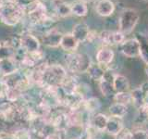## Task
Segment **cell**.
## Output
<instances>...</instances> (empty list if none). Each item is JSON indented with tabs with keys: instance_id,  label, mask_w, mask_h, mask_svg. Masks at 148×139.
Returning <instances> with one entry per match:
<instances>
[{
	"instance_id": "1",
	"label": "cell",
	"mask_w": 148,
	"mask_h": 139,
	"mask_svg": "<svg viewBox=\"0 0 148 139\" xmlns=\"http://www.w3.org/2000/svg\"><path fill=\"white\" fill-rule=\"evenodd\" d=\"M25 15L24 9L13 2H6L0 8V21L8 26L17 25Z\"/></svg>"
},
{
	"instance_id": "2",
	"label": "cell",
	"mask_w": 148,
	"mask_h": 139,
	"mask_svg": "<svg viewBox=\"0 0 148 139\" xmlns=\"http://www.w3.org/2000/svg\"><path fill=\"white\" fill-rule=\"evenodd\" d=\"M65 62L69 71L73 73L87 72L90 65L92 64L90 57L88 55L76 53L68 55Z\"/></svg>"
},
{
	"instance_id": "3",
	"label": "cell",
	"mask_w": 148,
	"mask_h": 139,
	"mask_svg": "<svg viewBox=\"0 0 148 139\" xmlns=\"http://www.w3.org/2000/svg\"><path fill=\"white\" fill-rule=\"evenodd\" d=\"M68 76L67 71L58 64L48 65L44 73V87L45 85L59 86Z\"/></svg>"
},
{
	"instance_id": "4",
	"label": "cell",
	"mask_w": 148,
	"mask_h": 139,
	"mask_svg": "<svg viewBox=\"0 0 148 139\" xmlns=\"http://www.w3.org/2000/svg\"><path fill=\"white\" fill-rule=\"evenodd\" d=\"M139 14L133 8H124L119 18V31L124 34H131L137 25Z\"/></svg>"
},
{
	"instance_id": "5",
	"label": "cell",
	"mask_w": 148,
	"mask_h": 139,
	"mask_svg": "<svg viewBox=\"0 0 148 139\" xmlns=\"http://www.w3.org/2000/svg\"><path fill=\"white\" fill-rule=\"evenodd\" d=\"M27 15L30 21L34 24H44L49 20L46 7L41 1L37 3L31 10L28 11Z\"/></svg>"
},
{
	"instance_id": "6",
	"label": "cell",
	"mask_w": 148,
	"mask_h": 139,
	"mask_svg": "<svg viewBox=\"0 0 148 139\" xmlns=\"http://www.w3.org/2000/svg\"><path fill=\"white\" fill-rule=\"evenodd\" d=\"M115 75H116L115 72L110 71V70H108V71L105 72L104 76L100 81L99 86H100L101 93L103 94V96L106 97L114 96L116 94L113 87V80Z\"/></svg>"
},
{
	"instance_id": "7",
	"label": "cell",
	"mask_w": 148,
	"mask_h": 139,
	"mask_svg": "<svg viewBox=\"0 0 148 139\" xmlns=\"http://www.w3.org/2000/svg\"><path fill=\"white\" fill-rule=\"evenodd\" d=\"M120 52L127 58H136L140 56V45L138 40L134 37L131 39H125L120 45Z\"/></svg>"
},
{
	"instance_id": "8",
	"label": "cell",
	"mask_w": 148,
	"mask_h": 139,
	"mask_svg": "<svg viewBox=\"0 0 148 139\" xmlns=\"http://www.w3.org/2000/svg\"><path fill=\"white\" fill-rule=\"evenodd\" d=\"M63 37V34L58 29L53 28L45 32L42 36V43L49 47H58L60 45Z\"/></svg>"
},
{
	"instance_id": "9",
	"label": "cell",
	"mask_w": 148,
	"mask_h": 139,
	"mask_svg": "<svg viewBox=\"0 0 148 139\" xmlns=\"http://www.w3.org/2000/svg\"><path fill=\"white\" fill-rule=\"evenodd\" d=\"M21 47L26 52H34L40 49V42L37 37L31 34H25L20 38Z\"/></svg>"
},
{
	"instance_id": "10",
	"label": "cell",
	"mask_w": 148,
	"mask_h": 139,
	"mask_svg": "<svg viewBox=\"0 0 148 139\" xmlns=\"http://www.w3.org/2000/svg\"><path fill=\"white\" fill-rule=\"evenodd\" d=\"M124 129L123 122L121 119L116 118V117H109L105 132H106L110 136H118L120 132Z\"/></svg>"
},
{
	"instance_id": "11",
	"label": "cell",
	"mask_w": 148,
	"mask_h": 139,
	"mask_svg": "<svg viewBox=\"0 0 148 139\" xmlns=\"http://www.w3.org/2000/svg\"><path fill=\"white\" fill-rule=\"evenodd\" d=\"M95 10L101 17H108L115 10V4L111 0H99L95 6Z\"/></svg>"
},
{
	"instance_id": "12",
	"label": "cell",
	"mask_w": 148,
	"mask_h": 139,
	"mask_svg": "<svg viewBox=\"0 0 148 139\" xmlns=\"http://www.w3.org/2000/svg\"><path fill=\"white\" fill-rule=\"evenodd\" d=\"M89 34H90L89 26L84 22H79L74 25L71 32V34L79 41V43L86 41Z\"/></svg>"
},
{
	"instance_id": "13",
	"label": "cell",
	"mask_w": 148,
	"mask_h": 139,
	"mask_svg": "<svg viewBox=\"0 0 148 139\" xmlns=\"http://www.w3.org/2000/svg\"><path fill=\"white\" fill-rule=\"evenodd\" d=\"M135 38L140 45V57L145 64H148V34L145 32H139Z\"/></svg>"
},
{
	"instance_id": "14",
	"label": "cell",
	"mask_w": 148,
	"mask_h": 139,
	"mask_svg": "<svg viewBox=\"0 0 148 139\" xmlns=\"http://www.w3.org/2000/svg\"><path fill=\"white\" fill-rule=\"evenodd\" d=\"M17 62L18 60L15 57L0 59V71L5 75H9L17 72Z\"/></svg>"
},
{
	"instance_id": "15",
	"label": "cell",
	"mask_w": 148,
	"mask_h": 139,
	"mask_svg": "<svg viewBox=\"0 0 148 139\" xmlns=\"http://www.w3.org/2000/svg\"><path fill=\"white\" fill-rule=\"evenodd\" d=\"M115 57L114 52L109 48H101L96 53V61L102 66H106L109 65L113 61Z\"/></svg>"
},
{
	"instance_id": "16",
	"label": "cell",
	"mask_w": 148,
	"mask_h": 139,
	"mask_svg": "<svg viewBox=\"0 0 148 139\" xmlns=\"http://www.w3.org/2000/svg\"><path fill=\"white\" fill-rule=\"evenodd\" d=\"M79 44H80L79 41L71 34H63L60 46L64 50L69 51V52H74L78 48Z\"/></svg>"
},
{
	"instance_id": "17",
	"label": "cell",
	"mask_w": 148,
	"mask_h": 139,
	"mask_svg": "<svg viewBox=\"0 0 148 139\" xmlns=\"http://www.w3.org/2000/svg\"><path fill=\"white\" fill-rule=\"evenodd\" d=\"M113 87L116 93H122V92H129L130 83L128 79L124 75L116 73L113 80Z\"/></svg>"
},
{
	"instance_id": "18",
	"label": "cell",
	"mask_w": 148,
	"mask_h": 139,
	"mask_svg": "<svg viewBox=\"0 0 148 139\" xmlns=\"http://www.w3.org/2000/svg\"><path fill=\"white\" fill-rule=\"evenodd\" d=\"M60 86H61L62 91L64 92V94L71 95V94H74V93L77 92L79 85H78V83H77L75 78L72 77V76H69L68 75Z\"/></svg>"
},
{
	"instance_id": "19",
	"label": "cell",
	"mask_w": 148,
	"mask_h": 139,
	"mask_svg": "<svg viewBox=\"0 0 148 139\" xmlns=\"http://www.w3.org/2000/svg\"><path fill=\"white\" fill-rule=\"evenodd\" d=\"M105 72H106V70L104 69V67L102 66V65L98 63H92L90 65L89 69H88L87 73L92 80L100 82L101 79L104 76Z\"/></svg>"
},
{
	"instance_id": "20",
	"label": "cell",
	"mask_w": 148,
	"mask_h": 139,
	"mask_svg": "<svg viewBox=\"0 0 148 139\" xmlns=\"http://www.w3.org/2000/svg\"><path fill=\"white\" fill-rule=\"evenodd\" d=\"M108 111L111 115V117H116L122 119L128 112V106L119 104L115 102L108 108Z\"/></svg>"
},
{
	"instance_id": "21",
	"label": "cell",
	"mask_w": 148,
	"mask_h": 139,
	"mask_svg": "<svg viewBox=\"0 0 148 139\" xmlns=\"http://www.w3.org/2000/svg\"><path fill=\"white\" fill-rule=\"evenodd\" d=\"M108 117L103 113H97L94 116V118L92 120V122L90 123L92 125L95 129H97L100 132H105L106 127V123H108Z\"/></svg>"
},
{
	"instance_id": "22",
	"label": "cell",
	"mask_w": 148,
	"mask_h": 139,
	"mask_svg": "<svg viewBox=\"0 0 148 139\" xmlns=\"http://www.w3.org/2000/svg\"><path fill=\"white\" fill-rule=\"evenodd\" d=\"M55 14L58 18H67L69 15H71V4L59 2L56 5L55 7Z\"/></svg>"
},
{
	"instance_id": "23",
	"label": "cell",
	"mask_w": 148,
	"mask_h": 139,
	"mask_svg": "<svg viewBox=\"0 0 148 139\" xmlns=\"http://www.w3.org/2000/svg\"><path fill=\"white\" fill-rule=\"evenodd\" d=\"M71 13L77 17H84L88 13V7L85 3L82 1H76L71 4Z\"/></svg>"
},
{
	"instance_id": "24",
	"label": "cell",
	"mask_w": 148,
	"mask_h": 139,
	"mask_svg": "<svg viewBox=\"0 0 148 139\" xmlns=\"http://www.w3.org/2000/svg\"><path fill=\"white\" fill-rule=\"evenodd\" d=\"M101 103L100 100L96 97H90L86 100H83L82 103V108L84 110H86L87 112H94L100 109Z\"/></svg>"
},
{
	"instance_id": "25",
	"label": "cell",
	"mask_w": 148,
	"mask_h": 139,
	"mask_svg": "<svg viewBox=\"0 0 148 139\" xmlns=\"http://www.w3.org/2000/svg\"><path fill=\"white\" fill-rule=\"evenodd\" d=\"M130 93H131V96H132V104H134V106H136L137 108H140L142 105L145 104L143 92L141 87H137Z\"/></svg>"
},
{
	"instance_id": "26",
	"label": "cell",
	"mask_w": 148,
	"mask_h": 139,
	"mask_svg": "<svg viewBox=\"0 0 148 139\" xmlns=\"http://www.w3.org/2000/svg\"><path fill=\"white\" fill-rule=\"evenodd\" d=\"M114 100L115 102L119 104H122L125 106H128L132 104V96L130 92H122V93H116L114 95Z\"/></svg>"
},
{
	"instance_id": "27",
	"label": "cell",
	"mask_w": 148,
	"mask_h": 139,
	"mask_svg": "<svg viewBox=\"0 0 148 139\" xmlns=\"http://www.w3.org/2000/svg\"><path fill=\"white\" fill-rule=\"evenodd\" d=\"M136 120L139 123L148 122V104H143L138 108Z\"/></svg>"
},
{
	"instance_id": "28",
	"label": "cell",
	"mask_w": 148,
	"mask_h": 139,
	"mask_svg": "<svg viewBox=\"0 0 148 139\" xmlns=\"http://www.w3.org/2000/svg\"><path fill=\"white\" fill-rule=\"evenodd\" d=\"M10 2L15 3L18 7L23 8L27 14L28 11L31 10V9L39 2V0H11Z\"/></svg>"
},
{
	"instance_id": "29",
	"label": "cell",
	"mask_w": 148,
	"mask_h": 139,
	"mask_svg": "<svg viewBox=\"0 0 148 139\" xmlns=\"http://www.w3.org/2000/svg\"><path fill=\"white\" fill-rule=\"evenodd\" d=\"M99 39L103 44L106 45H113L112 43V32L104 31L99 34Z\"/></svg>"
},
{
	"instance_id": "30",
	"label": "cell",
	"mask_w": 148,
	"mask_h": 139,
	"mask_svg": "<svg viewBox=\"0 0 148 139\" xmlns=\"http://www.w3.org/2000/svg\"><path fill=\"white\" fill-rule=\"evenodd\" d=\"M125 41V34L120 31L112 32V43L113 45H121Z\"/></svg>"
},
{
	"instance_id": "31",
	"label": "cell",
	"mask_w": 148,
	"mask_h": 139,
	"mask_svg": "<svg viewBox=\"0 0 148 139\" xmlns=\"http://www.w3.org/2000/svg\"><path fill=\"white\" fill-rule=\"evenodd\" d=\"M133 139H148V132L143 129L132 131Z\"/></svg>"
},
{
	"instance_id": "32",
	"label": "cell",
	"mask_w": 148,
	"mask_h": 139,
	"mask_svg": "<svg viewBox=\"0 0 148 139\" xmlns=\"http://www.w3.org/2000/svg\"><path fill=\"white\" fill-rule=\"evenodd\" d=\"M119 139H133V136H132V131L129 129H123L120 133L119 134Z\"/></svg>"
},
{
	"instance_id": "33",
	"label": "cell",
	"mask_w": 148,
	"mask_h": 139,
	"mask_svg": "<svg viewBox=\"0 0 148 139\" xmlns=\"http://www.w3.org/2000/svg\"><path fill=\"white\" fill-rule=\"evenodd\" d=\"M143 92V97H145V104H148V83H145L140 86Z\"/></svg>"
},
{
	"instance_id": "34",
	"label": "cell",
	"mask_w": 148,
	"mask_h": 139,
	"mask_svg": "<svg viewBox=\"0 0 148 139\" xmlns=\"http://www.w3.org/2000/svg\"><path fill=\"white\" fill-rule=\"evenodd\" d=\"M44 139H61L59 133H50L48 136H46Z\"/></svg>"
},
{
	"instance_id": "35",
	"label": "cell",
	"mask_w": 148,
	"mask_h": 139,
	"mask_svg": "<svg viewBox=\"0 0 148 139\" xmlns=\"http://www.w3.org/2000/svg\"><path fill=\"white\" fill-rule=\"evenodd\" d=\"M5 3H6V2H5V0H0V8H1L4 6Z\"/></svg>"
},
{
	"instance_id": "36",
	"label": "cell",
	"mask_w": 148,
	"mask_h": 139,
	"mask_svg": "<svg viewBox=\"0 0 148 139\" xmlns=\"http://www.w3.org/2000/svg\"><path fill=\"white\" fill-rule=\"evenodd\" d=\"M79 1H82V2H83V3H85V4H87V3H89V2H91L92 0H79Z\"/></svg>"
},
{
	"instance_id": "37",
	"label": "cell",
	"mask_w": 148,
	"mask_h": 139,
	"mask_svg": "<svg viewBox=\"0 0 148 139\" xmlns=\"http://www.w3.org/2000/svg\"><path fill=\"white\" fill-rule=\"evenodd\" d=\"M145 72H146V74L148 75V64H146V66H145Z\"/></svg>"
},
{
	"instance_id": "38",
	"label": "cell",
	"mask_w": 148,
	"mask_h": 139,
	"mask_svg": "<svg viewBox=\"0 0 148 139\" xmlns=\"http://www.w3.org/2000/svg\"><path fill=\"white\" fill-rule=\"evenodd\" d=\"M11 0H5V2H10Z\"/></svg>"
},
{
	"instance_id": "39",
	"label": "cell",
	"mask_w": 148,
	"mask_h": 139,
	"mask_svg": "<svg viewBox=\"0 0 148 139\" xmlns=\"http://www.w3.org/2000/svg\"><path fill=\"white\" fill-rule=\"evenodd\" d=\"M143 1H146V2H148V0H143Z\"/></svg>"
},
{
	"instance_id": "40",
	"label": "cell",
	"mask_w": 148,
	"mask_h": 139,
	"mask_svg": "<svg viewBox=\"0 0 148 139\" xmlns=\"http://www.w3.org/2000/svg\"><path fill=\"white\" fill-rule=\"evenodd\" d=\"M0 139H1V136H0Z\"/></svg>"
}]
</instances>
